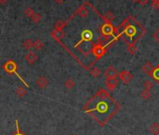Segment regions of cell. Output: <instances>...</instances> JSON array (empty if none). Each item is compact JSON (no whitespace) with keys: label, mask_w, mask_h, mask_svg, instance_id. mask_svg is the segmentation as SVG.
<instances>
[{"label":"cell","mask_w":159,"mask_h":135,"mask_svg":"<svg viewBox=\"0 0 159 135\" xmlns=\"http://www.w3.org/2000/svg\"><path fill=\"white\" fill-rule=\"evenodd\" d=\"M120 110V104L103 88L84 104L82 111L91 115L101 127L107 124Z\"/></svg>","instance_id":"6da1fadb"},{"label":"cell","mask_w":159,"mask_h":135,"mask_svg":"<svg viewBox=\"0 0 159 135\" xmlns=\"http://www.w3.org/2000/svg\"><path fill=\"white\" fill-rule=\"evenodd\" d=\"M2 69H3V70L6 72V73H8V74H11V75H13V74H15L23 83H24V84L26 86V87H29V84L27 83H25V81L19 75V73H18V65L13 61V60H8V61H6L3 65H2Z\"/></svg>","instance_id":"7a4b0ae2"},{"label":"cell","mask_w":159,"mask_h":135,"mask_svg":"<svg viewBox=\"0 0 159 135\" xmlns=\"http://www.w3.org/2000/svg\"><path fill=\"white\" fill-rule=\"evenodd\" d=\"M100 32L104 38H108L110 37H113L114 34H116V28L111 23H104L100 27Z\"/></svg>","instance_id":"3957f363"},{"label":"cell","mask_w":159,"mask_h":135,"mask_svg":"<svg viewBox=\"0 0 159 135\" xmlns=\"http://www.w3.org/2000/svg\"><path fill=\"white\" fill-rule=\"evenodd\" d=\"M107 52V49L101 43H97V44H93L92 48H91V53L95 56V57L96 59H100L101 57H103Z\"/></svg>","instance_id":"277c9868"},{"label":"cell","mask_w":159,"mask_h":135,"mask_svg":"<svg viewBox=\"0 0 159 135\" xmlns=\"http://www.w3.org/2000/svg\"><path fill=\"white\" fill-rule=\"evenodd\" d=\"M118 76H119L120 80H121L124 83H126V84L128 83L129 82H131L132 79H133L132 73L129 72V71H127V70H122L121 72H119Z\"/></svg>","instance_id":"5b68a950"},{"label":"cell","mask_w":159,"mask_h":135,"mask_svg":"<svg viewBox=\"0 0 159 135\" xmlns=\"http://www.w3.org/2000/svg\"><path fill=\"white\" fill-rule=\"evenodd\" d=\"M92 38H93V33H92V31L89 30V29H85L82 33V38L78 42L77 45H80V44H82L83 42H89V41L92 40ZM77 45H76V46H77Z\"/></svg>","instance_id":"8992f818"},{"label":"cell","mask_w":159,"mask_h":135,"mask_svg":"<svg viewBox=\"0 0 159 135\" xmlns=\"http://www.w3.org/2000/svg\"><path fill=\"white\" fill-rule=\"evenodd\" d=\"M105 84L107 86V88L112 92L116 88V86L118 84V80H117V78H106Z\"/></svg>","instance_id":"52a82bcc"},{"label":"cell","mask_w":159,"mask_h":135,"mask_svg":"<svg viewBox=\"0 0 159 135\" xmlns=\"http://www.w3.org/2000/svg\"><path fill=\"white\" fill-rule=\"evenodd\" d=\"M118 74H119L118 70L115 68H113V66L109 67L104 71V75L106 78H117Z\"/></svg>","instance_id":"ba28073f"},{"label":"cell","mask_w":159,"mask_h":135,"mask_svg":"<svg viewBox=\"0 0 159 135\" xmlns=\"http://www.w3.org/2000/svg\"><path fill=\"white\" fill-rule=\"evenodd\" d=\"M24 59H25V61H26L29 65H34V64L37 62V60H38V56H37L36 53L30 51V52H28V53L24 56Z\"/></svg>","instance_id":"9c48e42d"},{"label":"cell","mask_w":159,"mask_h":135,"mask_svg":"<svg viewBox=\"0 0 159 135\" xmlns=\"http://www.w3.org/2000/svg\"><path fill=\"white\" fill-rule=\"evenodd\" d=\"M66 33L64 30H54V31H51V36L52 38H55L56 41H60L64 37H65Z\"/></svg>","instance_id":"30bf717a"},{"label":"cell","mask_w":159,"mask_h":135,"mask_svg":"<svg viewBox=\"0 0 159 135\" xmlns=\"http://www.w3.org/2000/svg\"><path fill=\"white\" fill-rule=\"evenodd\" d=\"M36 84H37L39 88L44 89V88H46V87L48 86V84H49V80H48L47 78L41 76V77H39V78L36 81Z\"/></svg>","instance_id":"8fae6325"},{"label":"cell","mask_w":159,"mask_h":135,"mask_svg":"<svg viewBox=\"0 0 159 135\" xmlns=\"http://www.w3.org/2000/svg\"><path fill=\"white\" fill-rule=\"evenodd\" d=\"M153 69H154V67L152 65L151 62H146V63L142 66V71H143L145 74L149 75L150 77H151V75H152V71H153Z\"/></svg>","instance_id":"7c38bea8"},{"label":"cell","mask_w":159,"mask_h":135,"mask_svg":"<svg viewBox=\"0 0 159 135\" xmlns=\"http://www.w3.org/2000/svg\"><path fill=\"white\" fill-rule=\"evenodd\" d=\"M88 11H87V9L82 5V7H80L77 11H76V12L74 13V15H80L82 18H86L87 17V15H88ZM73 15V16H74Z\"/></svg>","instance_id":"4fadbf2b"},{"label":"cell","mask_w":159,"mask_h":135,"mask_svg":"<svg viewBox=\"0 0 159 135\" xmlns=\"http://www.w3.org/2000/svg\"><path fill=\"white\" fill-rule=\"evenodd\" d=\"M27 93V90L25 89V87L24 86H19L17 89H16V91H15V94L19 97V98H23L24 96H25Z\"/></svg>","instance_id":"5bb4252c"},{"label":"cell","mask_w":159,"mask_h":135,"mask_svg":"<svg viewBox=\"0 0 159 135\" xmlns=\"http://www.w3.org/2000/svg\"><path fill=\"white\" fill-rule=\"evenodd\" d=\"M33 47L36 50H41L44 47V43L41 39H36L35 41H33Z\"/></svg>","instance_id":"9a60e30c"},{"label":"cell","mask_w":159,"mask_h":135,"mask_svg":"<svg viewBox=\"0 0 159 135\" xmlns=\"http://www.w3.org/2000/svg\"><path fill=\"white\" fill-rule=\"evenodd\" d=\"M66 25H67V22L58 20V21H56L55 24V30H63V28H64Z\"/></svg>","instance_id":"2e32d148"},{"label":"cell","mask_w":159,"mask_h":135,"mask_svg":"<svg viewBox=\"0 0 159 135\" xmlns=\"http://www.w3.org/2000/svg\"><path fill=\"white\" fill-rule=\"evenodd\" d=\"M150 129H151V132L153 135H159V123L155 122V123L152 124Z\"/></svg>","instance_id":"e0dca14e"},{"label":"cell","mask_w":159,"mask_h":135,"mask_svg":"<svg viewBox=\"0 0 159 135\" xmlns=\"http://www.w3.org/2000/svg\"><path fill=\"white\" fill-rule=\"evenodd\" d=\"M151 77H152L156 83H159V66H157L156 68L153 69V71H152Z\"/></svg>","instance_id":"ac0fdd59"},{"label":"cell","mask_w":159,"mask_h":135,"mask_svg":"<svg viewBox=\"0 0 159 135\" xmlns=\"http://www.w3.org/2000/svg\"><path fill=\"white\" fill-rule=\"evenodd\" d=\"M127 51H128V53H129L131 56H134V55L137 53L138 48H137V46L135 45V43H129V44H128Z\"/></svg>","instance_id":"d6986e66"},{"label":"cell","mask_w":159,"mask_h":135,"mask_svg":"<svg viewBox=\"0 0 159 135\" xmlns=\"http://www.w3.org/2000/svg\"><path fill=\"white\" fill-rule=\"evenodd\" d=\"M103 19L105 20V23H111L112 24V22L113 21V19H114V15L112 13V12H107L106 13L104 16H103Z\"/></svg>","instance_id":"ffe728a7"},{"label":"cell","mask_w":159,"mask_h":135,"mask_svg":"<svg viewBox=\"0 0 159 135\" xmlns=\"http://www.w3.org/2000/svg\"><path fill=\"white\" fill-rule=\"evenodd\" d=\"M75 85H76V83L72 79H68L65 82V87L67 89H72L75 87Z\"/></svg>","instance_id":"44dd1931"},{"label":"cell","mask_w":159,"mask_h":135,"mask_svg":"<svg viewBox=\"0 0 159 135\" xmlns=\"http://www.w3.org/2000/svg\"><path fill=\"white\" fill-rule=\"evenodd\" d=\"M34 24H38L41 21V15L38 12H34V14L30 17Z\"/></svg>","instance_id":"7402d4cb"},{"label":"cell","mask_w":159,"mask_h":135,"mask_svg":"<svg viewBox=\"0 0 159 135\" xmlns=\"http://www.w3.org/2000/svg\"><path fill=\"white\" fill-rule=\"evenodd\" d=\"M23 46H24L25 49L30 50V49L33 47V41H32L30 38H27V39H25V40L23 42Z\"/></svg>","instance_id":"603a6c76"},{"label":"cell","mask_w":159,"mask_h":135,"mask_svg":"<svg viewBox=\"0 0 159 135\" xmlns=\"http://www.w3.org/2000/svg\"><path fill=\"white\" fill-rule=\"evenodd\" d=\"M15 126H16V131L12 134V135H26L24 132H22L21 129H20V127H19V122H18V119H15Z\"/></svg>","instance_id":"cb8c5ba5"},{"label":"cell","mask_w":159,"mask_h":135,"mask_svg":"<svg viewBox=\"0 0 159 135\" xmlns=\"http://www.w3.org/2000/svg\"><path fill=\"white\" fill-rule=\"evenodd\" d=\"M140 96H141V98H142L143 100H149V99L151 98L152 94H151V92L149 91V90H145V89H144L143 91L141 92Z\"/></svg>","instance_id":"d4e9b609"},{"label":"cell","mask_w":159,"mask_h":135,"mask_svg":"<svg viewBox=\"0 0 159 135\" xmlns=\"http://www.w3.org/2000/svg\"><path fill=\"white\" fill-rule=\"evenodd\" d=\"M100 74H101V71H100V70H99L98 68H94V69L91 70V75H92L93 77H95V78L99 77Z\"/></svg>","instance_id":"484cf974"},{"label":"cell","mask_w":159,"mask_h":135,"mask_svg":"<svg viewBox=\"0 0 159 135\" xmlns=\"http://www.w3.org/2000/svg\"><path fill=\"white\" fill-rule=\"evenodd\" d=\"M24 15H25L26 17H29V18H30V17L34 14V12H35V11H33V9H32V8H26V9L24 10Z\"/></svg>","instance_id":"4316f807"},{"label":"cell","mask_w":159,"mask_h":135,"mask_svg":"<svg viewBox=\"0 0 159 135\" xmlns=\"http://www.w3.org/2000/svg\"><path fill=\"white\" fill-rule=\"evenodd\" d=\"M152 83L151 82V81H145L144 82V89L145 90H150L152 89Z\"/></svg>","instance_id":"83f0119b"},{"label":"cell","mask_w":159,"mask_h":135,"mask_svg":"<svg viewBox=\"0 0 159 135\" xmlns=\"http://www.w3.org/2000/svg\"><path fill=\"white\" fill-rule=\"evenodd\" d=\"M152 7L154 10H158L159 9V0H152Z\"/></svg>","instance_id":"f1b7e54d"},{"label":"cell","mask_w":159,"mask_h":135,"mask_svg":"<svg viewBox=\"0 0 159 135\" xmlns=\"http://www.w3.org/2000/svg\"><path fill=\"white\" fill-rule=\"evenodd\" d=\"M152 37L154 38V39H155L157 42H159V29H157V30L152 34Z\"/></svg>","instance_id":"f546056e"},{"label":"cell","mask_w":159,"mask_h":135,"mask_svg":"<svg viewBox=\"0 0 159 135\" xmlns=\"http://www.w3.org/2000/svg\"><path fill=\"white\" fill-rule=\"evenodd\" d=\"M137 1L141 5V6H145L147 3H148V1H149V0H137Z\"/></svg>","instance_id":"4dcf8cb0"},{"label":"cell","mask_w":159,"mask_h":135,"mask_svg":"<svg viewBox=\"0 0 159 135\" xmlns=\"http://www.w3.org/2000/svg\"><path fill=\"white\" fill-rule=\"evenodd\" d=\"M9 0H0V4H2V5H4L6 2H8Z\"/></svg>","instance_id":"1f68e13d"},{"label":"cell","mask_w":159,"mask_h":135,"mask_svg":"<svg viewBox=\"0 0 159 135\" xmlns=\"http://www.w3.org/2000/svg\"><path fill=\"white\" fill-rule=\"evenodd\" d=\"M55 2H57V3H62L63 2V0H55Z\"/></svg>","instance_id":"d6a6232c"},{"label":"cell","mask_w":159,"mask_h":135,"mask_svg":"<svg viewBox=\"0 0 159 135\" xmlns=\"http://www.w3.org/2000/svg\"><path fill=\"white\" fill-rule=\"evenodd\" d=\"M72 135H78V134H72Z\"/></svg>","instance_id":"836d02e7"}]
</instances>
